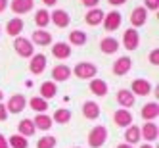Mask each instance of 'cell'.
Here are the masks:
<instances>
[{"mask_svg": "<svg viewBox=\"0 0 159 148\" xmlns=\"http://www.w3.org/2000/svg\"><path fill=\"white\" fill-rule=\"evenodd\" d=\"M106 141H107V129L104 127V125H96V127L90 129V133H88V144L92 146V148L104 146Z\"/></svg>", "mask_w": 159, "mask_h": 148, "instance_id": "1", "label": "cell"}, {"mask_svg": "<svg viewBox=\"0 0 159 148\" xmlns=\"http://www.w3.org/2000/svg\"><path fill=\"white\" fill-rule=\"evenodd\" d=\"M71 73H75L79 79H94L98 73V67L92 62H79Z\"/></svg>", "mask_w": 159, "mask_h": 148, "instance_id": "2", "label": "cell"}, {"mask_svg": "<svg viewBox=\"0 0 159 148\" xmlns=\"http://www.w3.org/2000/svg\"><path fill=\"white\" fill-rule=\"evenodd\" d=\"M14 50L21 56V58H31L35 48H33V42L29 39H23V37H16L14 41Z\"/></svg>", "mask_w": 159, "mask_h": 148, "instance_id": "3", "label": "cell"}, {"mask_svg": "<svg viewBox=\"0 0 159 148\" xmlns=\"http://www.w3.org/2000/svg\"><path fill=\"white\" fill-rule=\"evenodd\" d=\"M102 23H104L106 31H115L123 23V16H121V12H117V10H111L109 14L104 16V21H102Z\"/></svg>", "mask_w": 159, "mask_h": 148, "instance_id": "4", "label": "cell"}, {"mask_svg": "<svg viewBox=\"0 0 159 148\" xmlns=\"http://www.w3.org/2000/svg\"><path fill=\"white\" fill-rule=\"evenodd\" d=\"M157 135H159V127H157L153 121H146L142 127H140V139H144L146 142L157 141Z\"/></svg>", "mask_w": 159, "mask_h": 148, "instance_id": "5", "label": "cell"}, {"mask_svg": "<svg viewBox=\"0 0 159 148\" xmlns=\"http://www.w3.org/2000/svg\"><path fill=\"white\" fill-rule=\"evenodd\" d=\"M138 44H140L138 31H136V29H127V31H125V35H123V46L125 48H127L129 52H132V50L138 48Z\"/></svg>", "mask_w": 159, "mask_h": 148, "instance_id": "6", "label": "cell"}, {"mask_svg": "<svg viewBox=\"0 0 159 148\" xmlns=\"http://www.w3.org/2000/svg\"><path fill=\"white\" fill-rule=\"evenodd\" d=\"M130 93L134 96H148L152 93V85L148 79H134L130 85Z\"/></svg>", "mask_w": 159, "mask_h": 148, "instance_id": "7", "label": "cell"}, {"mask_svg": "<svg viewBox=\"0 0 159 148\" xmlns=\"http://www.w3.org/2000/svg\"><path fill=\"white\" fill-rule=\"evenodd\" d=\"M25 106H27V100H25V96L23 94H14L12 98L8 100V106H6V110L10 112V113H21L25 110Z\"/></svg>", "mask_w": 159, "mask_h": 148, "instance_id": "8", "label": "cell"}, {"mask_svg": "<svg viewBox=\"0 0 159 148\" xmlns=\"http://www.w3.org/2000/svg\"><path fill=\"white\" fill-rule=\"evenodd\" d=\"M46 67V56L44 54H33L31 56V64H29V71L33 75H40Z\"/></svg>", "mask_w": 159, "mask_h": 148, "instance_id": "9", "label": "cell"}, {"mask_svg": "<svg viewBox=\"0 0 159 148\" xmlns=\"http://www.w3.org/2000/svg\"><path fill=\"white\" fill-rule=\"evenodd\" d=\"M146 21H148V10H146L144 6L134 8V10H132V14H130V23H132V29L146 25Z\"/></svg>", "mask_w": 159, "mask_h": 148, "instance_id": "10", "label": "cell"}, {"mask_svg": "<svg viewBox=\"0 0 159 148\" xmlns=\"http://www.w3.org/2000/svg\"><path fill=\"white\" fill-rule=\"evenodd\" d=\"M69 21H71V17H69V14H67L65 10H54V12L50 14V23H54L56 27H60V29L67 27Z\"/></svg>", "mask_w": 159, "mask_h": 148, "instance_id": "11", "label": "cell"}, {"mask_svg": "<svg viewBox=\"0 0 159 148\" xmlns=\"http://www.w3.org/2000/svg\"><path fill=\"white\" fill-rule=\"evenodd\" d=\"M130 67H132V60L129 58V56H121V58L113 64V75H117V77L127 75L130 71Z\"/></svg>", "mask_w": 159, "mask_h": 148, "instance_id": "12", "label": "cell"}, {"mask_svg": "<svg viewBox=\"0 0 159 148\" xmlns=\"http://www.w3.org/2000/svg\"><path fill=\"white\" fill-rule=\"evenodd\" d=\"M115 98H117V102H119V104H121L125 110H129V108H132V106L136 104V98H134V94L130 93L129 88H121V90H117Z\"/></svg>", "mask_w": 159, "mask_h": 148, "instance_id": "13", "label": "cell"}, {"mask_svg": "<svg viewBox=\"0 0 159 148\" xmlns=\"http://www.w3.org/2000/svg\"><path fill=\"white\" fill-rule=\"evenodd\" d=\"M113 121H115V125H119V127H129V125H132V113L130 110H115V113H113Z\"/></svg>", "mask_w": 159, "mask_h": 148, "instance_id": "14", "label": "cell"}, {"mask_svg": "<svg viewBox=\"0 0 159 148\" xmlns=\"http://www.w3.org/2000/svg\"><path fill=\"white\" fill-rule=\"evenodd\" d=\"M69 77H71V69H69V65H65V64H60V65H56L52 69V79L58 81V83L67 81Z\"/></svg>", "mask_w": 159, "mask_h": 148, "instance_id": "15", "label": "cell"}, {"mask_svg": "<svg viewBox=\"0 0 159 148\" xmlns=\"http://www.w3.org/2000/svg\"><path fill=\"white\" fill-rule=\"evenodd\" d=\"M107 83L104 81V79H92L90 81V93H92L94 96H98V98H102V96H106L107 94Z\"/></svg>", "mask_w": 159, "mask_h": 148, "instance_id": "16", "label": "cell"}, {"mask_svg": "<svg viewBox=\"0 0 159 148\" xmlns=\"http://www.w3.org/2000/svg\"><path fill=\"white\" fill-rule=\"evenodd\" d=\"M142 119L144 121H153L157 116H159V106L157 102H148L146 106H142Z\"/></svg>", "mask_w": 159, "mask_h": 148, "instance_id": "17", "label": "cell"}, {"mask_svg": "<svg viewBox=\"0 0 159 148\" xmlns=\"http://www.w3.org/2000/svg\"><path fill=\"white\" fill-rule=\"evenodd\" d=\"M52 123H54L52 117L46 116V113H37L35 119H33V125H35V129H39V131H50Z\"/></svg>", "mask_w": 159, "mask_h": 148, "instance_id": "18", "label": "cell"}, {"mask_svg": "<svg viewBox=\"0 0 159 148\" xmlns=\"http://www.w3.org/2000/svg\"><path fill=\"white\" fill-rule=\"evenodd\" d=\"M52 54H54V58H58V60H67L71 56V46L67 42H56L54 48H52Z\"/></svg>", "mask_w": 159, "mask_h": 148, "instance_id": "19", "label": "cell"}, {"mask_svg": "<svg viewBox=\"0 0 159 148\" xmlns=\"http://www.w3.org/2000/svg\"><path fill=\"white\" fill-rule=\"evenodd\" d=\"M83 116L86 119H98L100 117V106L96 104L94 100H88L83 104Z\"/></svg>", "mask_w": 159, "mask_h": 148, "instance_id": "20", "label": "cell"}, {"mask_svg": "<svg viewBox=\"0 0 159 148\" xmlns=\"http://www.w3.org/2000/svg\"><path fill=\"white\" fill-rule=\"evenodd\" d=\"M33 6H35V2L33 0H12V12L14 14H27L33 10Z\"/></svg>", "mask_w": 159, "mask_h": 148, "instance_id": "21", "label": "cell"}, {"mask_svg": "<svg viewBox=\"0 0 159 148\" xmlns=\"http://www.w3.org/2000/svg\"><path fill=\"white\" fill-rule=\"evenodd\" d=\"M104 16H106V14L102 12L100 8H92V10H90V12L86 14L84 21H86V23H88L90 27H96V25H100L102 21H104Z\"/></svg>", "mask_w": 159, "mask_h": 148, "instance_id": "22", "label": "cell"}, {"mask_svg": "<svg viewBox=\"0 0 159 148\" xmlns=\"http://www.w3.org/2000/svg\"><path fill=\"white\" fill-rule=\"evenodd\" d=\"M100 48L104 54H115L119 50V42L113 39V37H104L100 41Z\"/></svg>", "mask_w": 159, "mask_h": 148, "instance_id": "23", "label": "cell"}, {"mask_svg": "<svg viewBox=\"0 0 159 148\" xmlns=\"http://www.w3.org/2000/svg\"><path fill=\"white\" fill-rule=\"evenodd\" d=\"M33 42L39 44V46H48V44L52 42V35L48 31H44V29H37L35 33H33Z\"/></svg>", "mask_w": 159, "mask_h": 148, "instance_id": "24", "label": "cell"}, {"mask_svg": "<svg viewBox=\"0 0 159 148\" xmlns=\"http://www.w3.org/2000/svg\"><path fill=\"white\" fill-rule=\"evenodd\" d=\"M17 131H19L21 136H25V139H29V136H33L37 133L35 125H33V119H21L19 125H17Z\"/></svg>", "mask_w": 159, "mask_h": 148, "instance_id": "25", "label": "cell"}, {"mask_svg": "<svg viewBox=\"0 0 159 148\" xmlns=\"http://www.w3.org/2000/svg\"><path fill=\"white\" fill-rule=\"evenodd\" d=\"M21 31H23V21L19 17H14V19H10L6 23V33L10 37H19Z\"/></svg>", "mask_w": 159, "mask_h": 148, "instance_id": "26", "label": "cell"}, {"mask_svg": "<svg viewBox=\"0 0 159 148\" xmlns=\"http://www.w3.org/2000/svg\"><path fill=\"white\" fill-rule=\"evenodd\" d=\"M56 93H58V87H56V83L46 81V83H42V85H40V98H44V100L54 98Z\"/></svg>", "mask_w": 159, "mask_h": 148, "instance_id": "27", "label": "cell"}, {"mask_svg": "<svg viewBox=\"0 0 159 148\" xmlns=\"http://www.w3.org/2000/svg\"><path fill=\"white\" fill-rule=\"evenodd\" d=\"M125 141L127 144H136L140 141V127H136V125H129V129L125 131Z\"/></svg>", "mask_w": 159, "mask_h": 148, "instance_id": "28", "label": "cell"}, {"mask_svg": "<svg viewBox=\"0 0 159 148\" xmlns=\"http://www.w3.org/2000/svg\"><path fill=\"white\" fill-rule=\"evenodd\" d=\"M29 106H31V110H33V112H37V113H44V112L48 110V100L35 96V98H31Z\"/></svg>", "mask_w": 159, "mask_h": 148, "instance_id": "29", "label": "cell"}, {"mask_svg": "<svg viewBox=\"0 0 159 148\" xmlns=\"http://www.w3.org/2000/svg\"><path fill=\"white\" fill-rule=\"evenodd\" d=\"M86 33L84 31H79V29H75V31H71L69 33V42L71 44H75V46H83V44H86Z\"/></svg>", "mask_w": 159, "mask_h": 148, "instance_id": "30", "label": "cell"}, {"mask_svg": "<svg viewBox=\"0 0 159 148\" xmlns=\"http://www.w3.org/2000/svg\"><path fill=\"white\" fill-rule=\"evenodd\" d=\"M52 121L60 123V125H63V123H69V121H71V112H69V110H65V108L56 110V112H54V117H52Z\"/></svg>", "mask_w": 159, "mask_h": 148, "instance_id": "31", "label": "cell"}, {"mask_svg": "<svg viewBox=\"0 0 159 148\" xmlns=\"http://www.w3.org/2000/svg\"><path fill=\"white\" fill-rule=\"evenodd\" d=\"M35 23H37V27L39 29H44L48 23H50V14H48V10H39V12L35 14Z\"/></svg>", "mask_w": 159, "mask_h": 148, "instance_id": "32", "label": "cell"}, {"mask_svg": "<svg viewBox=\"0 0 159 148\" xmlns=\"http://www.w3.org/2000/svg\"><path fill=\"white\" fill-rule=\"evenodd\" d=\"M8 146L10 148H27L29 142L25 136H21V135H14V136H10L8 139Z\"/></svg>", "mask_w": 159, "mask_h": 148, "instance_id": "33", "label": "cell"}, {"mask_svg": "<svg viewBox=\"0 0 159 148\" xmlns=\"http://www.w3.org/2000/svg\"><path fill=\"white\" fill-rule=\"evenodd\" d=\"M56 144H58V141H56V136H42V139H39L37 142V148H56Z\"/></svg>", "mask_w": 159, "mask_h": 148, "instance_id": "34", "label": "cell"}, {"mask_svg": "<svg viewBox=\"0 0 159 148\" xmlns=\"http://www.w3.org/2000/svg\"><path fill=\"white\" fill-rule=\"evenodd\" d=\"M144 2H146V10H152V12L159 8V0H144Z\"/></svg>", "mask_w": 159, "mask_h": 148, "instance_id": "35", "label": "cell"}, {"mask_svg": "<svg viewBox=\"0 0 159 148\" xmlns=\"http://www.w3.org/2000/svg\"><path fill=\"white\" fill-rule=\"evenodd\" d=\"M150 62H152L153 65L159 64V50H152V52H150Z\"/></svg>", "mask_w": 159, "mask_h": 148, "instance_id": "36", "label": "cell"}, {"mask_svg": "<svg viewBox=\"0 0 159 148\" xmlns=\"http://www.w3.org/2000/svg\"><path fill=\"white\" fill-rule=\"evenodd\" d=\"M8 119V110H6V104L0 102V121H6Z\"/></svg>", "mask_w": 159, "mask_h": 148, "instance_id": "37", "label": "cell"}, {"mask_svg": "<svg viewBox=\"0 0 159 148\" xmlns=\"http://www.w3.org/2000/svg\"><path fill=\"white\" fill-rule=\"evenodd\" d=\"M81 2H83L86 8H90V10H92L94 6H98V2H100V0H81Z\"/></svg>", "mask_w": 159, "mask_h": 148, "instance_id": "38", "label": "cell"}, {"mask_svg": "<svg viewBox=\"0 0 159 148\" xmlns=\"http://www.w3.org/2000/svg\"><path fill=\"white\" fill-rule=\"evenodd\" d=\"M0 148H10V146H8V141H6V136H4L2 133H0Z\"/></svg>", "mask_w": 159, "mask_h": 148, "instance_id": "39", "label": "cell"}, {"mask_svg": "<svg viewBox=\"0 0 159 148\" xmlns=\"http://www.w3.org/2000/svg\"><path fill=\"white\" fill-rule=\"evenodd\" d=\"M107 2H109L111 6H123L125 2H127V0H107Z\"/></svg>", "mask_w": 159, "mask_h": 148, "instance_id": "40", "label": "cell"}, {"mask_svg": "<svg viewBox=\"0 0 159 148\" xmlns=\"http://www.w3.org/2000/svg\"><path fill=\"white\" fill-rule=\"evenodd\" d=\"M6 8H8V0H0V14H2Z\"/></svg>", "mask_w": 159, "mask_h": 148, "instance_id": "41", "label": "cell"}, {"mask_svg": "<svg viewBox=\"0 0 159 148\" xmlns=\"http://www.w3.org/2000/svg\"><path fill=\"white\" fill-rule=\"evenodd\" d=\"M42 2H44V6H56L58 0H42Z\"/></svg>", "mask_w": 159, "mask_h": 148, "instance_id": "42", "label": "cell"}, {"mask_svg": "<svg viewBox=\"0 0 159 148\" xmlns=\"http://www.w3.org/2000/svg\"><path fill=\"white\" fill-rule=\"evenodd\" d=\"M117 148H134V146H130V144H119Z\"/></svg>", "mask_w": 159, "mask_h": 148, "instance_id": "43", "label": "cell"}, {"mask_svg": "<svg viewBox=\"0 0 159 148\" xmlns=\"http://www.w3.org/2000/svg\"><path fill=\"white\" fill-rule=\"evenodd\" d=\"M140 148H153V146H152V144H142Z\"/></svg>", "mask_w": 159, "mask_h": 148, "instance_id": "44", "label": "cell"}, {"mask_svg": "<svg viewBox=\"0 0 159 148\" xmlns=\"http://www.w3.org/2000/svg\"><path fill=\"white\" fill-rule=\"evenodd\" d=\"M4 100V93H2V90H0V102H2Z\"/></svg>", "mask_w": 159, "mask_h": 148, "instance_id": "45", "label": "cell"}, {"mask_svg": "<svg viewBox=\"0 0 159 148\" xmlns=\"http://www.w3.org/2000/svg\"><path fill=\"white\" fill-rule=\"evenodd\" d=\"M75 148H81V146H75Z\"/></svg>", "mask_w": 159, "mask_h": 148, "instance_id": "46", "label": "cell"}]
</instances>
